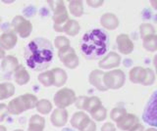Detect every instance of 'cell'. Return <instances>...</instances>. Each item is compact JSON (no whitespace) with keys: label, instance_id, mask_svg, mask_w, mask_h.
Instances as JSON below:
<instances>
[{"label":"cell","instance_id":"1","mask_svg":"<svg viewBox=\"0 0 157 131\" xmlns=\"http://www.w3.org/2000/svg\"><path fill=\"white\" fill-rule=\"evenodd\" d=\"M53 58V46L45 38H34L28 43L25 49L26 64L33 71H40L47 69L51 65Z\"/></svg>","mask_w":157,"mask_h":131},{"label":"cell","instance_id":"21","mask_svg":"<svg viewBox=\"0 0 157 131\" xmlns=\"http://www.w3.org/2000/svg\"><path fill=\"white\" fill-rule=\"evenodd\" d=\"M18 67V61L16 58L12 56L6 57L2 62V70L4 72H11L14 71Z\"/></svg>","mask_w":157,"mask_h":131},{"label":"cell","instance_id":"17","mask_svg":"<svg viewBox=\"0 0 157 131\" xmlns=\"http://www.w3.org/2000/svg\"><path fill=\"white\" fill-rule=\"evenodd\" d=\"M14 79L16 81V83H18L19 85L27 84L29 82V75L23 66H19L17 69L14 71Z\"/></svg>","mask_w":157,"mask_h":131},{"label":"cell","instance_id":"26","mask_svg":"<svg viewBox=\"0 0 157 131\" xmlns=\"http://www.w3.org/2000/svg\"><path fill=\"white\" fill-rule=\"evenodd\" d=\"M144 46L146 50L154 52L157 49V37L156 35H149L144 38Z\"/></svg>","mask_w":157,"mask_h":131},{"label":"cell","instance_id":"25","mask_svg":"<svg viewBox=\"0 0 157 131\" xmlns=\"http://www.w3.org/2000/svg\"><path fill=\"white\" fill-rule=\"evenodd\" d=\"M15 92V87L11 83H1L0 84V100L11 97Z\"/></svg>","mask_w":157,"mask_h":131},{"label":"cell","instance_id":"38","mask_svg":"<svg viewBox=\"0 0 157 131\" xmlns=\"http://www.w3.org/2000/svg\"><path fill=\"white\" fill-rule=\"evenodd\" d=\"M86 97H80L76 100V105H77V108L78 109H82L83 108V104H85V100H86Z\"/></svg>","mask_w":157,"mask_h":131},{"label":"cell","instance_id":"22","mask_svg":"<svg viewBox=\"0 0 157 131\" xmlns=\"http://www.w3.org/2000/svg\"><path fill=\"white\" fill-rule=\"evenodd\" d=\"M145 75V70L142 67H136L130 71V79L134 83H141L144 81Z\"/></svg>","mask_w":157,"mask_h":131},{"label":"cell","instance_id":"7","mask_svg":"<svg viewBox=\"0 0 157 131\" xmlns=\"http://www.w3.org/2000/svg\"><path fill=\"white\" fill-rule=\"evenodd\" d=\"M12 27L14 28V31L18 32L23 38L28 37L31 35L33 30L32 24L21 16H17L16 18H14V20L12 22Z\"/></svg>","mask_w":157,"mask_h":131},{"label":"cell","instance_id":"3","mask_svg":"<svg viewBox=\"0 0 157 131\" xmlns=\"http://www.w3.org/2000/svg\"><path fill=\"white\" fill-rule=\"evenodd\" d=\"M37 104V99L36 96L32 94H26L18 97L17 99H14L9 103L8 111L13 115H19L23 113L24 111L29 109H33Z\"/></svg>","mask_w":157,"mask_h":131},{"label":"cell","instance_id":"4","mask_svg":"<svg viewBox=\"0 0 157 131\" xmlns=\"http://www.w3.org/2000/svg\"><path fill=\"white\" fill-rule=\"evenodd\" d=\"M125 75L120 70H114L103 75V83L106 88L117 89L124 85Z\"/></svg>","mask_w":157,"mask_h":131},{"label":"cell","instance_id":"2","mask_svg":"<svg viewBox=\"0 0 157 131\" xmlns=\"http://www.w3.org/2000/svg\"><path fill=\"white\" fill-rule=\"evenodd\" d=\"M109 49V37L106 33L95 28L85 33L81 40V51L88 60L100 59Z\"/></svg>","mask_w":157,"mask_h":131},{"label":"cell","instance_id":"33","mask_svg":"<svg viewBox=\"0 0 157 131\" xmlns=\"http://www.w3.org/2000/svg\"><path fill=\"white\" fill-rule=\"evenodd\" d=\"M154 74L153 71H152L150 69H146L145 70V75H144V81L141 82L144 85H150L153 83L154 81Z\"/></svg>","mask_w":157,"mask_h":131},{"label":"cell","instance_id":"18","mask_svg":"<svg viewBox=\"0 0 157 131\" xmlns=\"http://www.w3.org/2000/svg\"><path fill=\"white\" fill-rule=\"evenodd\" d=\"M101 25L108 30H115L119 25V21L113 14H105L101 17Z\"/></svg>","mask_w":157,"mask_h":131},{"label":"cell","instance_id":"11","mask_svg":"<svg viewBox=\"0 0 157 131\" xmlns=\"http://www.w3.org/2000/svg\"><path fill=\"white\" fill-rule=\"evenodd\" d=\"M121 58L120 56L114 52H110L104 59L99 62V67L102 69H110V67H115L120 65Z\"/></svg>","mask_w":157,"mask_h":131},{"label":"cell","instance_id":"43","mask_svg":"<svg viewBox=\"0 0 157 131\" xmlns=\"http://www.w3.org/2000/svg\"><path fill=\"white\" fill-rule=\"evenodd\" d=\"M15 131H23V130H20V129H18V130H15Z\"/></svg>","mask_w":157,"mask_h":131},{"label":"cell","instance_id":"37","mask_svg":"<svg viewBox=\"0 0 157 131\" xmlns=\"http://www.w3.org/2000/svg\"><path fill=\"white\" fill-rule=\"evenodd\" d=\"M101 131H115V126L110 122H107L102 126Z\"/></svg>","mask_w":157,"mask_h":131},{"label":"cell","instance_id":"10","mask_svg":"<svg viewBox=\"0 0 157 131\" xmlns=\"http://www.w3.org/2000/svg\"><path fill=\"white\" fill-rule=\"evenodd\" d=\"M53 20L55 23V26L62 25L68 21V13L63 2H58V5H56L55 10H54Z\"/></svg>","mask_w":157,"mask_h":131},{"label":"cell","instance_id":"8","mask_svg":"<svg viewBox=\"0 0 157 131\" xmlns=\"http://www.w3.org/2000/svg\"><path fill=\"white\" fill-rule=\"evenodd\" d=\"M144 120L146 123H149L152 126H156V92L152 94L151 98L147 103L144 113Z\"/></svg>","mask_w":157,"mask_h":131},{"label":"cell","instance_id":"31","mask_svg":"<svg viewBox=\"0 0 157 131\" xmlns=\"http://www.w3.org/2000/svg\"><path fill=\"white\" fill-rule=\"evenodd\" d=\"M92 118L97 121H101L103 119H105L106 118V110L103 108L102 106H100L99 108H97L91 113Z\"/></svg>","mask_w":157,"mask_h":131},{"label":"cell","instance_id":"36","mask_svg":"<svg viewBox=\"0 0 157 131\" xmlns=\"http://www.w3.org/2000/svg\"><path fill=\"white\" fill-rule=\"evenodd\" d=\"M95 129H96L95 123L93 122V121L90 120V121H88V123L86 125V127L83 128L82 131H95Z\"/></svg>","mask_w":157,"mask_h":131},{"label":"cell","instance_id":"5","mask_svg":"<svg viewBox=\"0 0 157 131\" xmlns=\"http://www.w3.org/2000/svg\"><path fill=\"white\" fill-rule=\"evenodd\" d=\"M76 101V96L74 91L68 88H63L59 90L54 96V102L55 105L59 107V109H64L70 106Z\"/></svg>","mask_w":157,"mask_h":131},{"label":"cell","instance_id":"19","mask_svg":"<svg viewBox=\"0 0 157 131\" xmlns=\"http://www.w3.org/2000/svg\"><path fill=\"white\" fill-rule=\"evenodd\" d=\"M51 74L53 77V85L60 87L63 84H65V82L67 80V75L63 70L56 67V69H53L51 71Z\"/></svg>","mask_w":157,"mask_h":131},{"label":"cell","instance_id":"29","mask_svg":"<svg viewBox=\"0 0 157 131\" xmlns=\"http://www.w3.org/2000/svg\"><path fill=\"white\" fill-rule=\"evenodd\" d=\"M38 80L40 81L44 86L52 85L53 84V77H52L51 71H48L43 72V74H41V75H39Z\"/></svg>","mask_w":157,"mask_h":131},{"label":"cell","instance_id":"23","mask_svg":"<svg viewBox=\"0 0 157 131\" xmlns=\"http://www.w3.org/2000/svg\"><path fill=\"white\" fill-rule=\"evenodd\" d=\"M63 31L69 35L75 36L76 35H78V31H80V25L74 20H68L66 22V25L64 26L62 31Z\"/></svg>","mask_w":157,"mask_h":131},{"label":"cell","instance_id":"35","mask_svg":"<svg viewBox=\"0 0 157 131\" xmlns=\"http://www.w3.org/2000/svg\"><path fill=\"white\" fill-rule=\"evenodd\" d=\"M8 115V108L5 104H0V122Z\"/></svg>","mask_w":157,"mask_h":131},{"label":"cell","instance_id":"9","mask_svg":"<svg viewBox=\"0 0 157 131\" xmlns=\"http://www.w3.org/2000/svg\"><path fill=\"white\" fill-rule=\"evenodd\" d=\"M118 48L123 54H130L134 50V44L127 35H120L116 38Z\"/></svg>","mask_w":157,"mask_h":131},{"label":"cell","instance_id":"14","mask_svg":"<svg viewBox=\"0 0 157 131\" xmlns=\"http://www.w3.org/2000/svg\"><path fill=\"white\" fill-rule=\"evenodd\" d=\"M103 72L101 71H91V74L90 75V82L93 85L95 86L97 89H99L101 91H106L107 88L106 86L103 83Z\"/></svg>","mask_w":157,"mask_h":131},{"label":"cell","instance_id":"27","mask_svg":"<svg viewBox=\"0 0 157 131\" xmlns=\"http://www.w3.org/2000/svg\"><path fill=\"white\" fill-rule=\"evenodd\" d=\"M69 7H70V11L72 13V15H74L75 17H80L82 15L83 9H82V1H71Z\"/></svg>","mask_w":157,"mask_h":131},{"label":"cell","instance_id":"42","mask_svg":"<svg viewBox=\"0 0 157 131\" xmlns=\"http://www.w3.org/2000/svg\"><path fill=\"white\" fill-rule=\"evenodd\" d=\"M146 131H156V129H154V128H150V129H147Z\"/></svg>","mask_w":157,"mask_h":131},{"label":"cell","instance_id":"39","mask_svg":"<svg viewBox=\"0 0 157 131\" xmlns=\"http://www.w3.org/2000/svg\"><path fill=\"white\" fill-rule=\"evenodd\" d=\"M130 131H144V126H142L141 124H136L134 127L131 128Z\"/></svg>","mask_w":157,"mask_h":131},{"label":"cell","instance_id":"15","mask_svg":"<svg viewBox=\"0 0 157 131\" xmlns=\"http://www.w3.org/2000/svg\"><path fill=\"white\" fill-rule=\"evenodd\" d=\"M68 114L64 109H56L51 115V121L55 126H63L67 122Z\"/></svg>","mask_w":157,"mask_h":131},{"label":"cell","instance_id":"6","mask_svg":"<svg viewBox=\"0 0 157 131\" xmlns=\"http://www.w3.org/2000/svg\"><path fill=\"white\" fill-rule=\"evenodd\" d=\"M58 56L60 58V60L64 63V65L68 67L69 69H75L80 63L75 53V50L70 46L62 48V49L59 50Z\"/></svg>","mask_w":157,"mask_h":131},{"label":"cell","instance_id":"41","mask_svg":"<svg viewBox=\"0 0 157 131\" xmlns=\"http://www.w3.org/2000/svg\"><path fill=\"white\" fill-rule=\"evenodd\" d=\"M0 131H6V128H5L4 126L0 125Z\"/></svg>","mask_w":157,"mask_h":131},{"label":"cell","instance_id":"20","mask_svg":"<svg viewBox=\"0 0 157 131\" xmlns=\"http://www.w3.org/2000/svg\"><path fill=\"white\" fill-rule=\"evenodd\" d=\"M44 118L39 115H33L29 119V131H43Z\"/></svg>","mask_w":157,"mask_h":131},{"label":"cell","instance_id":"13","mask_svg":"<svg viewBox=\"0 0 157 131\" xmlns=\"http://www.w3.org/2000/svg\"><path fill=\"white\" fill-rule=\"evenodd\" d=\"M137 118L136 116L134 115H126L123 118L117 121L118 128H120L121 130H129L132 128L136 124H137Z\"/></svg>","mask_w":157,"mask_h":131},{"label":"cell","instance_id":"24","mask_svg":"<svg viewBox=\"0 0 157 131\" xmlns=\"http://www.w3.org/2000/svg\"><path fill=\"white\" fill-rule=\"evenodd\" d=\"M100 106H101V102L97 97H90V98H86L82 109L86 110L87 111H90L91 114L93 111L96 110L97 108H99Z\"/></svg>","mask_w":157,"mask_h":131},{"label":"cell","instance_id":"40","mask_svg":"<svg viewBox=\"0 0 157 131\" xmlns=\"http://www.w3.org/2000/svg\"><path fill=\"white\" fill-rule=\"evenodd\" d=\"M87 3L90 4V5L91 7H98V6H100L103 4V1H98V2H93V1H87Z\"/></svg>","mask_w":157,"mask_h":131},{"label":"cell","instance_id":"30","mask_svg":"<svg viewBox=\"0 0 157 131\" xmlns=\"http://www.w3.org/2000/svg\"><path fill=\"white\" fill-rule=\"evenodd\" d=\"M154 28L149 24H142L140 26V35L142 38H145L146 36L153 35H154Z\"/></svg>","mask_w":157,"mask_h":131},{"label":"cell","instance_id":"34","mask_svg":"<svg viewBox=\"0 0 157 131\" xmlns=\"http://www.w3.org/2000/svg\"><path fill=\"white\" fill-rule=\"evenodd\" d=\"M69 43H70V42H69V40L64 36H58L55 39V46L57 48H59V50L62 49V48L68 47Z\"/></svg>","mask_w":157,"mask_h":131},{"label":"cell","instance_id":"32","mask_svg":"<svg viewBox=\"0 0 157 131\" xmlns=\"http://www.w3.org/2000/svg\"><path fill=\"white\" fill-rule=\"evenodd\" d=\"M127 113H126V110L123 109V108H115L111 111V118L115 121H118L120 120L123 116L126 115Z\"/></svg>","mask_w":157,"mask_h":131},{"label":"cell","instance_id":"28","mask_svg":"<svg viewBox=\"0 0 157 131\" xmlns=\"http://www.w3.org/2000/svg\"><path fill=\"white\" fill-rule=\"evenodd\" d=\"M36 107L40 114H47L51 111V108H52L50 102L47 100H40L39 102H37Z\"/></svg>","mask_w":157,"mask_h":131},{"label":"cell","instance_id":"12","mask_svg":"<svg viewBox=\"0 0 157 131\" xmlns=\"http://www.w3.org/2000/svg\"><path fill=\"white\" fill-rule=\"evenodd\" d=\"M90 119L88 118V116L82 113V111H78V113H76L74 115V116L71 119V124L74 126L75 128L78 129V130H82L86 127V125L88 123V121Z\"/></svg>","mask_w":157,"mask_h":131},{"label":"cell","instance_id":"16","mask_svg":"<svg viewBox=\"0 0 157 131\" xmlns=\"http://www.w3.org/2000/svg\"><path fill=\"white\" fill-rule=\"evenodd\" d=\"M17 43V36L14 33L6 32L0 36V46L4 49L9 50L16 45Z\"/></svg>","mask_w":157,"mask_h":131}]
</instances>
